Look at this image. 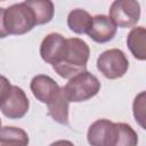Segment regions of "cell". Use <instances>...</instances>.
<instances>
[{
  "label": "cell",
  "instance_id": "cell-1",
  "mask_svg": "<svg viewBox=\"0 0 146 146\" xmlns=\"http://www.w3.org/2000/svg\"><path fill=\"white\" fill-rule=\"evenodd\" d=\"M67 49L64 59L54 65V71L64 79H71L87 68V63L90 55L89 46L86 41L79 38H70L66 39Z\"/></svg>",
  "mask_w": 146,
  "mask_h": 146
},
{
  "label": "cell",
  "instance_id": "cell-2",
  "mask_svg": "<svg viewBox=\"0 0 146 146\" xmlns=\"http://www.w3.org/2000/svg\"><path fill=\"white\" fill-rule=\"evenodd\" d=\"M64 94L68 102L80 103L95 97L100 90L99 80L88 71H84L68 80L63 87Z\"/></svg>",
  "mask_w": 146,
  "mask_h": 146
},
{
  "label": "cell",
  "instance_id": "cell-3",
  "mask_svg": "<svg viewBox=\"0 0 146 146\" xmlns=\"http://www.w3.org/2000/svg\"><path fill=\"white\" fill-rule=\"evenodd\" d=\"M34 15L31 8L24 2L14 3L5 10V26L8 34L22 35L35 26Z\"/></svg>",
  "mask_w": 146,
  "mask_h": 146
},
{
  "label": "cell",
  "instance_id": "cell-4",
  "mask_svg": "<svg viewBox=\"0 0 146 146\" xmlns=\"http://www.w3.org/2000/svg\"><path fill=\"white\" fill-rule=\"evenodd\" d=\"M97 68L105 78L114 80L122 78L127 73L129 60L122 50L113 48L103 51L98 56Z\"/></svg>",
  "mask_w": 146,
  "mask_h": 146
},
{
  "label": "cell",
  "instance_id": "cell-5",
  "mask_svg": "<svg viewBox=\"0 0 146 146\" xmlns=\"http://www.w3.org/2000/svg\"><path fill=\"white\" fill-rule=\"evenodd\" d=\"M110 19L115 26H135L140 18V5L135 0H115L110 7Z\"/></svg>",
  "mask_w": 146,
  "mask_h": 146
},
{
  "label": "cell",
  "instance_id": "cell-6",
  "mask_svg": "<svg viewBox=\"0 0 146 146\" xmlns=\"http://www.w3.org/2000/svg\"><path fill=\"white\" fill-rule=\"evenodd\" d=\"M117 135V123L107 119H99L89 127L87 140L90 146H115Z\"/></svg>",
  "mask_w": 146,
  "mask_h": 146
},
{
  "label": "cell",
  "instance_id": "cell-7",
  "mask_svg": "<svg viewBox=\"0 0 146 146\" xmlns=\"http://www.w3.org/2000/svg\"><path fill=\"white\" fill-rule=\"evenodd\" d=\"M30 102L25 91L17 87L11 86L8 94L0 100V111L8 119H22L29 111Z\"/></svg>",
  "mask_w": 146,
  "mask_h": 146
},
{
  "label": "cell",
  "instance_id": "cell-8",
  "mask_svg": "<svg viewBox=\"0 0 146 146\" xmlns=\"http://www.w3.org/2000/svg\"><path fill=\"white\" fill-rule=\"evenodd\" d=\"M67 42L66 39L59 33L47 34L40 44V56L41 58L52 66L60 63L66 54Z\"/></svg>",
  "mask_w": 146,
  "mask_h": 146
},
{
  "label": "cell",
  "instance_id": "cell-9",
  "mask_svg": "<svg viewBox=\"0 0 146 146\" xmlns=\"http://www.w3.org/2000/svg\"><path fill=\"white\" fill-rule=\"evenodd\" d=\"M33 96L41 103L48 104L59 91L60 87L58 83L48 75L39 74L31 80L30 84Z\"/></svg>",
  "mask_w": 146,
  "mask_h": 146
},
{
  "label": "cell",
  "instance_id": "cell-10",
  "mask_svg": "<svg viewBox=\"0 0 146 146\" xmlns=\"http://www.w3.org/2000/svg\"><path fill=\"white\" fill-rule=\"evenodd\" d=\"M90 39L97 43L111 41L116 34V26L106 15H96L92 17V26L87 33Z\"/></svg>",
  "mask_w": 146,
  "mask_h": 146
},
{
  "label": "cell",
  "instance_id": "cell-11",
  "mask_svg": "<svg viewBox=\"0 0 146 146\" xmlns=\"http://www.w3.org/2000/svg\"><path fill=\"white\" fill-rule=\"evenodd\" d=\"M127 44L132 56L139 60L146 59V30L144 26L132 27L127 36Z\"/></svg>",
  "mask_w": 146,
  "mask_h": 146
},
{
  "label": "cell",
  "instance_id": "cell-12",
  "mask_svg": "<svg viewBox=\"0 0 146 146\" xmlns=\"http://www.w3.org/2000/svg\"><path fill=\"white\" fill-rule=\"evenodd\" d=\"M68 100L64 94L63 88L59 89L57 95L47 104L48 114L58 123L67 124L68 123Z\"/></svg>",
  "mask_w": 146,
  "mask_h": 146
},
{
  "label": "cell",
  "instance_id": "cell-13",
  "mask_svg": "<svg viewBox=\"0 0 146 146\" xmlns=\"http://www.w3.org/2000/svg\"><path fill=\"white\" fill-rule=\"evenodd\" d=\"M67 25L76 34H87L92 26V16L84 9H73L67 16Z\"/></svg>",
  "mask_w": 146,
  "mask_h": 146
},
{
  "label": "cell",
  "instance_id": "cell-14",
  "mask_svg": "<svg viewBox=\"0 0 146 146\" xmlns=\"http://www.w3.org/2000/svg\"><path fill=\"white\" fill-rule=\"evenodd\" d=\"M29 141V135L22 128L10 125L0 128V144L3 146H27Z\"/></svg>",
  "mask_w": 146,
  "mask_h": 146
},
{
  "label": "cell",
  "instance_id": "cell-15",
  "mask_svg": "<svg viewBox=\"0 0 146 146\" xmlns=\"http://www.w3.org/2000/svg\"><path fill=\"white\" fill-rule=\"evenodd\" d=\"M25 3L31 8V10L34 15L36 25L47 24L52 19L55 8H54V3L51 1H49V0H29V1H25Z\"/></svg>",
  "mask_w": 146,
  "mask_h": 146
},
{
  "label": "cell",
  "instance_id": "cell-16",
  "mask_svg": "<svg viewBox=\"0 0 146 146\" xmlns=\"http://www.w3.org/2000/svg\"><path fill=\"white\" fill-rule=\"evenodd\" d=\"M117 140L115 146H137L138 144V136L137 132L129 125L128 123L117 122Z\"/></svg>",
  "mask_w": 146,
  "mask_h": 146
},
{
  "label": "cell",
  "instance_id": "cell-17",
  "mask_svg": "<svg viewBox=\"0 0 146 146\" xmlns=\"http://www.w3.org/2000/svg\"><path fill=\"white\" fill-rule=\"evenodd\" d=\"M132 108L136 121L140 124L143 129H145V91H141L138 96H136Z\"/></svg>",
  "mask_w": 146,
  "mask_h": 146
},
{
  "label": "cell",
  "instance_id": "cell-18",
  "mask_svg": "<svg viewBox=\"0 0 146 146\" xmlns=\"http://www.w3.org/2000/svg\"><path fill=\"white\" fill-rule=\"evenodd\" d=\"M10 89H11V84H10L9 80L6 76L0 74V100L8 94V91Z\"/></svg>",
  "mask_w": 146,
  "mask_h": 146
},
{
  "label": "cell",
  "instance_id": "cell-19",
  "mask_svg": "<svg viewBox=\"0 0 146 146\" xmlns=\"http://www.w3.org/2000/svg\"><path fill=\"white\" fill-rule=\"evenodd\" d=\"M5 10L6 8L0 7V39H3L8 35V32L5 26Z\"/></svg>",
  "mask_w": 146,
  "mask_h": 146
},
{
  "label": "cell",
  "instance_id": "cell-20",
  "mask_svg": "<svg viewBox=\"0 0 146 146\" xmlns=\"http://www.w3.org/2000/svg\"><path fill=\"white\" fill-rule=\"evenodd\" d=\"M49 146H74V144L70 140H65V139H60V140H56L54 143H51Z\"/></svg>",
  "mask_w": 146,
  "mask_h": 146
},
{
  "label": "cell",
  "instance_id": "cell-21",
  "mask_svg": "<svg viewBox=\"0 0 146 146\" xmlns=\"http://www.w3.org/2000/svg\"><path fill=\"white\" fill-rule=\"evenodd\" d=\"M0 128H1V120H0Z\"/></svg>",
  "mask_w": 146,
  "mask_h": 146
},
{
  "label": "cell",
  "instance_id": "cell-22",
  "mask_svg": "<svg viewBox=\"0 0 146 146\" xmlns=\"http://www.w3.org/2000/svg\"><path fill=\"white\" fill-rule=\"evenodd\" d=\"M0 146H3V145H0Z\"/></svg>",
  "mask_w": 146,
  "mask_h": 146
}]
</instances>
